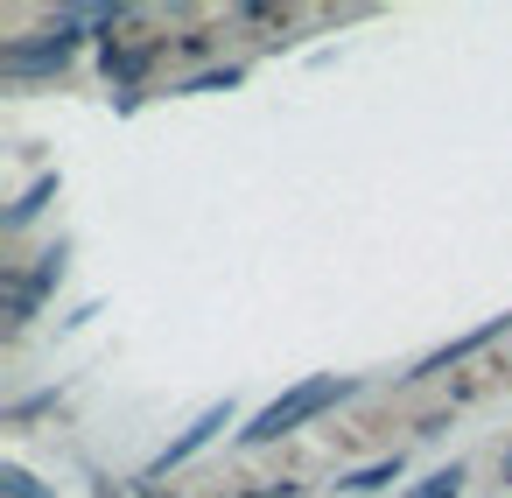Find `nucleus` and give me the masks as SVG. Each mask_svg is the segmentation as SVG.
Instances as JSON below:
<instances>
[{"instance_id": "12", "label": "nucleus", "mask_w": 512, "mask_h": 498, "mask_svg": "<svg viewBox=\"0 0 512 498\" xmlns=\"http://www.w3.org/2000/svg\"><path fill=\"white\" fill-rule=\"evenodd\" d=\"M239 78H246L239 64H225V71H197V78H190V92H232Z\"/></svg>"}, {"instance_id": "13", "label": "nucleus", "mask_w": 512, "mask_h": 498, "mask_svg": "<svg viewBox=\"0 0 512 498\" xmlns=\"http://www.w3.org/2000/svg\"><path fill=\"white\" fill-rule=\"evenodd\" d=\"M498 484H512V449H498Z\"/></svg>"}, {"instance_id": "3", "label": "nucleus", "mask_w": 512, "mask_h": 498, "mask_svg": "<svg viewBox=\"0 0 512 498\" xmlns=\"http://www.w3.org/2000/svg\"><path fill=\"white\" fill-rule=\"evenodd\" d=\"M218 428H232V400H225V407H204V414H197V421H190V428H183V435H176L162 456H155V470H176V463H190V456H197V449H204Z\"/></svg>"}, {"instance_id": "7", "label": "nucleus", "mask_w": 512, "mask_h": 498, "mask_svg": "<svg viewBox=\"0 0 512 498\" xmlns=\"http://www.w3.org/2000/svg\"><path fill=\"white\" fill-rule=\"evenodd\" d=\"M57 22H71V29H127L134 22V8H57Z\"/></svg>"}, {"instance_id": "8", "label": "nucleus", "mask_w": 512, "mask_h": 498, "mask_svg": "<svg viewBox=\"0 0 512 498\" xmlns=\"http://www.w3.org/2000/svg\"><path fill=\"white\" fill-rule=\"evenodd\" d=\"M50 197H57V176L43 169V176H36V183L22 190V204H8V232H22V225H29V218H36V211H43Z\"/></svg>"}, {"instance_id": "10", "label": "nucleus", "mask_w": 512, "mask_h": 498, "mask_svg": "<svg viewBox=\"0 0 512 498\" xmlns=\"http://www.w3.org/2000/svg\"><path fill=\"white\" fill-rule=\"evenodd\" d=\"M0 491H8V498H43V484H36L22 463H0Z\"/></svg>"}, {"instance_id": "5", "label": "nucleus", "mask_w": 512, "mask_h": 498, "mask_svg": "<svg viewBox=\"0 0 512 498\" xmlns=\"http://www.w3.org/2000/svg\"><path fill=\"white\" fill-rule=\"evenodd\" d=\"M43 295H50V288H43L36 274H8V330H22V323L43 309Z\"/></svg>"}, {"instance_id": "9", "label": "nucleus", "mask_w": 512, "mask_h": 498, "mask_svg": "<svg viewBox=\"0 0 512 498\" xmlns=\"http://www.w3.org/2000/svg\"><path fill=\"white\" fill-rule=\"evenodd\" d=\"M400 477V456H386V463H365V470H351L344 477V491H379V484H393Z\"/></svg>"}, {"instance_id": "14", "label": "nucleus", "mask_w": 512, "mask_h": 498, "mask_svg": "<svg viewBox=\"0 0 512 498\" xmlns=\"http://www.w3.org/2000/svg\"><path fill=\"white\" fill-rule=\"evenodd\" d=\"M99 498H120V491H113V484H99Z\"/></svg>"}, {"instance_id": "2", "label": "nucleus", "mask_w": 512, "mask_h": 498, "mask_svg": "<svg viewBox=\"0 0 512 498\" xmlns=\"http://www.w3.org/2000/svg\"><path fill=\"white\" fill-rule=\"evenodd\" d=\"M71 50H78V29L71 22H50L43 43H8V50H0V71H8V78H50V71L71 64Z\"/></svg>"}, {"instance_id": "6", "label": "nucleus", "mask_w": 512, "mask_h": 498, "mask_svg": "<svg viewBox=\"0 0 512 498\" xmlns=\"http://www.w3.org/2000/svg\"><path fill=\"white\" fill-rule=\"evenodd\" d=\"M148 64H155V50H120V43H106V78H113V85H141Z\"/></svg>"}, {"instance_id": "4", "label": "nucleus", "mask_w": 512, "mask_h": 498, "mask_svg": "<svg viewBox=\"0 0 512 498\" xmlns=\"http://www.w3.org/2000/svg\"><path fill=\"white\" fill-rule=\"evenodd\" d=\"M505 330H512V316H505V323H484V330H470V337H456L449 351H428V358H421V365H414L407 379H435V372H449V365H463V358H477V351H484L491 337H505Z\"/></svg>"}, {"instance_id": "11", "label": "nucleus", "mask_w": 512, "mask_h": 498, "mask_svg": "<svg viewBox=\"0 0 512 498\" xmlns=\"http://www.w3.org/2000/svg\"><path fill=\"white\" fill-rule=\"evenodd\" d=\"M456 491H463V463H449V470H435V477H428V484H421L414 498H456Z\"/></svg>"}, {"instance_id": "1", "label": "nucleus", "mask_w": 512, "mask_h": 498, "mask_svg": "<svg viewBox=\"0 0 512 498\" xmlns=\"http://www.w3.org/2000/svg\"><path fill=\"white\" fill-rule=\"evenodd\" d=\"M351 393H358V379H309V386L281 393L274 407H260V414L239 428V442H246V449H260V442H281L288 428H302V421L330 414V407H337V400H351Z\"/></svg>"}]
</instances>
